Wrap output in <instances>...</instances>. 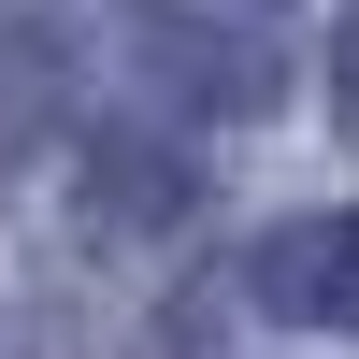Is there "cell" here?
Wrapping results in <instances>:
<instances>
[{"mask_svg": "<svg viewBox=\"0 0 359 359\" xmlns=\"http://www.w3.org/2000/svg\"><path fill=\"white\" fill-rule=\"evenodd\" d=\"M331 86H345V130H359V15H345V43H331Z\"/></svg>", "mask_w": 359, "mask_h": 359, "instance_id": "3957f363", "label": "cell"}, {"mask_svg": "<svg viewBox=\"0 0 359 359\" xmlns=\"http://www.w3.org/2000/svg\"><path fill=\"white\" fill-rule=\"evenodd\" d=\"M43 115H57V43L43 29H0V187H15V158L43 144Z\"/></svg>", "mask_w": 359, "mask_h": 359, "instance_id": "7a4b0ae2", "label": "cell"}, {"mask_svg": "<svg viewBox=\"0 0 359 359\" xmlns=\"http://www.w3.org/2000/svg\"><path fill=\"white\" fill-rule=\"evenodd\" d=\"M0 359H15V331H0Z\"/></svg>", "mask_w": 359, "mask_h": 359, "instance_id": "277c9868", "label": "cell"}, {"mask_svg": "<svg viewBox=\"0 0 359 359\" xmlns=\"http://www.w3.org/2000/svg\"><path fill=\"white\" fill-rule=\"evenodd\" d=\"M259 302L287 331H359V216H287L259 245Z\"/></svg>", "mask_w": 359, "mask_h": 359, "instance_id": "6da1fadb", "label": "cell"}]
</instances>
